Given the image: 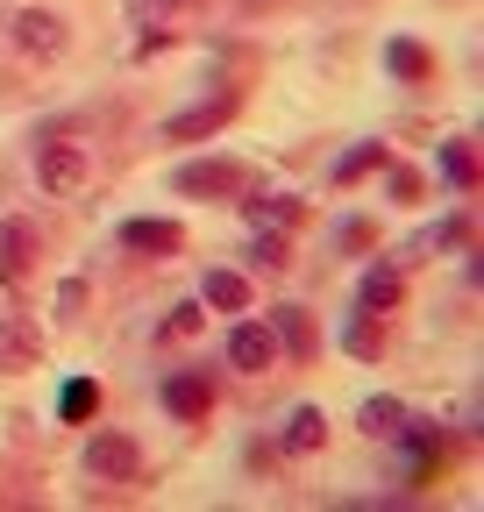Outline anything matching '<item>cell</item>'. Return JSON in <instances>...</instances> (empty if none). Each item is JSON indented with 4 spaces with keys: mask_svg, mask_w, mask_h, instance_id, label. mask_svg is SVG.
<instances>
[{
    "mask_svg": "<svg viewBox=\"0 0 484 512\" xmlns=\"http://www.w3.org/2000/svg\"><path fill=\"white\" fill-rule=\"evenodd\" d=\"M86 178H93V157H86L79 143H43V150H36V185L50 192V200L86 192Z\"/></svg>",
    "mask_w": 484,
    "mask_h": 512,
    "instance_id": "obj_1",
    "label": "cell"
},
{
    "mask_svg": "<svg viewBox=\"0 0 484 512\" xmlns=\"http://www.w3.org/2000/svg\"><path fill=\"white\" fill-rule=\"evenodd\" d=\"M86 470H93L100 484H129V477L143 470V448H136L129 434H93V441H86Z\"/></svg>",
    "mask_w": 484,
    "mask_h": 512,
    "instance_id": "obj_2",
    "label": "cell"
},
{
    "mask_svg": "<svg viewBox=\"0 0 484 512\" xmlns=\"http://www.w3.org/2000/svg\"><path fill=\"white\" fill-rule=\"evenodd\" d=\"M228 363H235V370H271V363H278V335H271V320H235V335H228Z\"/></svg>",
    "mask_w": 484,
    "mask_h": 512,
    "instance_id": "obj_3",
    "label": "cell"
},
{
    "mask_svg": "<svg viewBox=\"0 0 484 512\" xmlns=\"http://www.w3.org/2000/svg\"><path fill=\"white\" fill-rule=\"evenodd\" d=\"M43 363V328L29 313H8L0 320V370H36Z\"/></svg>",
    "mask_w": 484,
    "mask_h": 512,
    "instance_id": "obj_4",
    "label": "cell"
},
{
    "mask_svg": "<svg viewBox=\"0 0 484 512\" xmlns=\"http://www.w3.org/2000/svg\"><path fill=\"white\" fill-rule=\"evenodd\" d=\"M29 256H36V228L8 214L0 221V285H29Z\"/></svg>",
    "mask_w": 484,
    "mask_h": 512,
    "instance_id": "obj_5",
    "label": "cell"
},
{
    "mask_svg": "<svg viewBox=\"0 0 484 512\" xmlns=\"http://www.w3.org/2000/svg\"><path fill=\"white\" fill-rule=\"evenodd\" d=\"M186 200H228L235 192V164H221V157H200V164H178V178H171Z\"/></svg>",
    "mask_w": 484,
    "mask_h": 512,
    "instance_id": "obj_6",
    "label": "cell"
},
{
    "mask_svg": "<svg viewBox=\"0 0 484 512\" xmlns=\"http://www.w3.org/2000/svg\"><path fill=\"white\" fill-rule=\"evenodd\" d=\"M15 50L57 57V50H65V22H57L50 8H22V15H15Z\"/></svg>",
    "mask_w": 484,
    "mask_h": 512,
    "instance_id": "obj_7",
    "label": "cell"
},
{
    "mask_svg": "<svg viewBox=\"0 0 484 512\" xmlns=\"http://www.w3.org/2000/svg\"><path fill=\"white\" fill-rule=\"evenodd\" d=\"M164 406H171L178 420H200V413L214 406V377H207V370H178V377H164Z\"/></svg>",
    "mask_w": 484,
    "mask_h": 512,
    "instance_id": "obj_8",
    "label": "cell"
},
{
    "mask_svg": "<svg viewBox=\"0 0 484 512\" xmlns=\"http://www.w3.org/2000/svg\"><path fill=\"white\" fill-rule=\"evenodd\" d=\"M228 107H235V100H207V107H193V114H171V121H164V143H200V136H214V128L228 121Z\"/></svg>",
    "mask_w": 484,
    "mask_h": 512,
    "instance_id": "obj_9",
    "label": "cell"
},
{
    "mask_svg": "<svg viewBox=\"0 0 484 512\" xmlns=\"http://www.w3.org/2000/svg\"><path fill=\"white\" fill-rule=\"evenodd\" d=\"M200 306H214V313H242V306H250V278H242V271H207Z\"/></svg>",
    "mask_w": 484,
    "mask_h": 512,
    "instance_id": "obj_10",
    "label": "cell"
},
{
    "mask_svg": "<svg viewBox=\"0 0 484 512\" xmlns=\"http://www.w3.org/2000/svg\"><path fill=\"white\" fill-rule=\"evenodd\" d=\"M356 299H363V313H378V320H385V313L406 299V285H399L392 264H378V271H363V292H356Z\"/></svg>",
    "mask_w": 484,
    "mask_h": 512,
    "instance_id": "obj_11",
    "label": "cell"
},
{
    "mask_svg": "<svg viewBox=\"0 0 484 512\" xmlns=\"http://www.w3.org/2000/svg\"><path fill=\"white\" fill-rule=\"evenodd\" d=\"M385 64H392V79H406V86H420V79L435 72V57L420 50L413 36H392V43H385Z\"/></svg>",
    "mask_w": 484,
    "mask_h": 512,
    "instance_id": "obj_12",
    "label": "cell"
},
{
    "mask_svg": "<svg viewBox=\"0 0 484 512\" xmlns=\"http://www.w3.org/2000/svg\"><path fill=\"white\" fill-rule=\"evenodd\" d=\"M121 249L171 256V249H178V221H129V228H121Z\"/></svg>",
    "mask_w": 484,
    "mask_h": 512,
    "instance_id": "obj_13",
    "label": "cell"
},
{
    "mask_svg": "<svg viewBox=\"0 0 484 512\" xmlns=\"http://www.w3.org/2000/svg\"><path fill=\"white\" fill-rule=\"evenodd\" d=\"M342 349L349 356H363V363H371V356H385V328H378V313H349V328H342Z\"/></svg>",
    "mask_w": 484,
    "mask_h": 512,
    "instance_id": "obj_14",
    "label": "cell"
},
{
    "mask_svg": "<svg viewBox=\"0 0 484 512\" xmlns=\"http://www.w3.org/2000/svg\"><path fill=\"white\" fill-rule=\"evenodd\" d=\"M321 441H328V413H314V406H299V413L285 420V448H292V456H314Z\"/></svg>",
    "mask_w": 484,
    "mask_h": 512,
    "instance_id": "obj_15",
    "label": "cell"
},
{
    "mask_svg": "<svg viewBox=\"0 0 484 512\" xmlns=\"http://www.w3.org/2000/svg\"><path fill=\"white\" fill-rule=\"evenodd\" d=\"M242 214H250V228H292L299 200H292V192H264V200H242Z\"/></svg>",
    "mask_w": 484,
    "mask_h": 512,
    "instance_id": "obj_16",
    "label": "cell"
},
{
    "mask_svg": "<svg viewBox=\"0 0 484 512\" xmlns=\"http://www.w3.org/2000/svg\"><path fill=\"white\" fill-rule=\"evenodd\" d=\"M271 335H278V349H292V356H314V320L299 313V306H278Z\"/></svg>",
    "mask_w": 484,
    "mask_h": 512,
    "instance_id": "obj_17",
    "label": "cell"
},
{
    "mask_svg": "<svg viewBox=\"0 0 484 512\" xmlns=\"http://www.w3.org/2000/svg\"><path fill=\"white\" fill-rule=\"evenodd\" d=\"M242 256H250V271H285L292 264V242H285V228H257V242Z\"/></svg>",
    "mask_w": 484,
    "mask_h": 512,
    "instance_id": "obj_18",
    "label": "cell"
},
{
    "mask_svg": "<svg viewBox=\"0 0 484 512\" xmlns=\"http://www.w3.org/2000/svg\"><path fill=\"white\" fill-rule=\"evenodd\" d=\"M435 164H442V178H449L456 192H470V185H477V150H470V143H442V157H435Z\"/></svg>",
    "mask_w": 484,
    "mask_h": 512,
    "instance_id": "obj_19",
    "label": "cell"
},
{
    "mask_svg": "<svg viewBox=\"0 0 484 512\" xmlns=\"http://www.w3.org/2000/svg\"><path fill=\"white\" fill-rule=\"evenodd\" d=\"M399 420H406V406H399V399H363V434L392 441V434H399Z\"/></svg>",
    "mask_w": 484,
    "mask_h": 512,
    "instance_id": "obj_20",
    "label": "cell"
},
{
    "mask_svg": "<svg viewBox=\"0 0 484 512\" xmlns=\"http://www.w3.org/2000/svg\"><path fill=\"white\" fill-rule=\"evenodd\" d=\"M385 164H392V157H385V143H356V150L335 164V178L349 185V178H363V171H385Z\"/></svg>",
    "mask_w": 484,
    "mask_h": 512,
    "instance_id": "obj_21",
    "label": "cell"
},
{
    "mask_svg": "<svg viewBox=\"0 0 484 512\" xmlns=\"http://www.w3.org/2000/svg\"><path fill=\"white\" fill-rule=\"evenodd\" d=\"M93 406H100V384H93V377H72L65 399H57V413H65V420H86Z\"/></svg>",
    "mask_w": 484,
    "mask_h": 512,
    "instance_id": "obj_22",
    "label": "cell"
},
{
    "mask_svg": "<svg viewBox=\"0 0 484 512\" xmlns=\"http://www.w3.org/2000/svg\"><path fill=\"white\" fill-rule=\"evenodd\" d=\"M186 335H200V306H171V320H164V342H186Z\"/></svg>",
    "mask_w": 484,
    "mask_h": 512,
    "instance_id": "obj_23",
    "label": "cell"
},
{
    "mask_svg": "<svg viewBox=\"0 0 484 512\" xmlns=\"http://www.w3.org/2000/svg\"><path fill=\"white\" fill-rule=\"evenodd\" d=\"M79 306H86V285L65 278V285H57V320H79Z\"/></svg>",
    "mask_w": 484,
    "mask_h": 512,
    "instance_id": "obj_24",
    "label": "cell"
},
{
    "mask_svg": "<svg viewBox=\"0 0 484 512\" xmlns=\"http://www.w3.org/2000/svg\"><path fill=\"white\" fill-rule=\"evenodd\" d=\"M392 171V200H420V178L413 171H399V164H385Z\"/></svg>",
    "mask_w": 484,
    "mask_h": 512,
    "instance_id": "obj_25",
    "label": "cell"
},
{
    "mask_svg": "<svg viewBox=\"0 0 484 512\" xmlns=\"http://www.w3.org/2000/svg\"><path fill=\"white\" fill-rule=\"evenodd\" d=\"M171 0H129V22H164Z\"/></svg>",
    "mask_w": 484,
    "mask_h": 512,
    "instance_id": "obj_26",
    "label": "cell"
}]
</instances>
